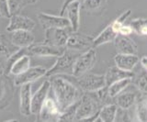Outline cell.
I'll return each mask as SVG.
<instances>
[{
	"mask_svg": "<svg viewBox=\"0 0 147 122\" xmlns=\"http://www.w3.org/2000/svg\"><path fill=\"white\" fill-rule=\"evenodd\" d=\"M51 92L53 93L61 113L80 100L84 92L62 74L52 76Z\"/></svg>",
	"mask_w": 147,
	"mask_h": 122,
	"instance_id": "1",
	"label": "cell"
},
{
	"mask_svg": "<svg viewBox=\"0 0 147 122\" xmlns=\"http://www.w3.org/2000/svg\"><path fill=\"white\" fill-rule=\"evenodd\" d=\"M101 107L96 92H84L77 102L74 121H96Z\"/></svg>",
	"mask_w": 147,
	"mask_h": 122,
	"instance_id": "2",
	"label": "cell"
},
{
	"mask_svg": "<svg viewBox=\"0 0 147 122\" xmlns=\"http://www.w3.org/2000/svg\"><path fill=\"white\" fill-rule=\"evenodd\" d=\"M62 75L75 84L83 92H96L106 85L104 74H96L88 72L78 77L74 76L73 74Z\"/></svg>",
	"mask_w": 147,
	"mask_h": 122,
	"instance_id": "3",
	"label": "cell"
},
{
	"mask_svg": "<svg viewBox=\"0 0 147 122\" xmlns=\"http://www.w3.org/2000/svg\"><path fill=\"white\" fill-rule=\"evenodd\" d=\"M80 52H74L65 48V51L60 56L56 57L55 64L47 70L45 77H52L58 74H72L74 64Z\"/></svg>",
	"mask_w": 147,
	"mask_h": 122,
	"instance_id": "4",
	"label": "cell"
},
{
	"mask_svg": "<svg viewBox=\"0 0 147 122\" xmlns=\"http://www.w3.org/2000/svg\"><path fill=\"white\" fill-rule=\"evenodd\" d=\"M96 61V48H90L87 51L82 52L74 64L73 67V75L81 76L85 74L93 68Z\"/></svg>",
	"mask_w": 147,
	"mask_h": 122,
	"instance_id": "5",
	"label": "cell"
},
{
	"mask_svg": "<svg viewBox=\"0 0 147 122\" xmlns=\"http://www.w3.org/2000/svg\"><path fill=\"white\" fill-rule=\"evenodd\" d=\"M94 38L85 33L73 31L66 42L65 48L77 52H84L93 47Z\"/></svg>",
	"mask_w": 147,
	"mask_h": 122,
	"instance_id": "6",
	"label": "cell"
},
{
	"mask_svg": "<svg viewBox=\"0 0 147 122\" xmlns=\"http://www.w3.org/2000/svg\"><path fill=\"white\" fill-rule=\"evenodd\" d=\"M73 32L71 27L67 28H51L45 29L43 42L55 47L65 48L66 42Z\"/></svg>",
	"mask_w": 147,
	"mask_h": 122,
	"instance_id": "7",
	"label": "cell"
},
{
	"mask_svg": "<svg viewBox=\"0 0 147 122\" xmlns=\"http://www.w3.org/2000/svg\"><path fill=\"white\" fill-rule=\"evenodd\" d=\"M50 93L38 114V117H37L38 121H60V117H61L62 113L59 109L53 95L51 96Z\"/></svg>",
	"mask_w": 147,
	"mask_h": 122,
	"instance_id": "8",
	"label": "cell"
},
{
	"mask_svg": "<svg viewBox=\"0 0 147 122\" xmlns=\"http://www.w3.org/2000/svg\"><path fill=\"white\" fill-rule=\"evenodd\" d=\"M65 51V48L55 47L43 42L32 43L26 48V53L30 57H58Z\"/></svg>",
	"mask_w": 147,
	"mask_h": 122,
	"instance_id": "9",
	"label": "cell"
},
{
	"mask_svg": "<svg viewBox=\"0 0 147 122\" xmlns=\"http://www.w3.org/2000/svg\"><path fill=\"white\" fill-rule=\"evenodd\" d=\"M12 76L3 74L0 76V109L7 108L15 96V84Z\"/></svg>",
	"mask_w": 147,
	"mask_h": 122,
	"instance_id": "10",
	"label": "cell"
},
{
	"mask_svg": "<svg viewBox=\"0 0 147 122\" xmlns=\"http://www.w3.org/2000/svg\"><path fill=\"white\" fill-rule=\"evenodd\" d=\"M47 68L43 66H34L30 67L24 73H22L20 75L14 76L13 81L16 87L21 86L26 84H31L37 81L41 77H45L46 73H47Z\"/></svg>",
	"mask_w": 147,
	"mask_h": 122,
	"instance_id": "11",
	"label": "cell"
},
{
	"mask_svg": "<svg viewBox=\"0 0 147 122\" xmlns=\"http://www.w3.org/2000/svg\"><path fill=\"white\" fill-rule=\"evenodd\" d=\"M142 93L135 87V90L131 89V84L129 86L125 88L122 92L117 95L114 97V103L118 106V107L122 109H130L135 106L137 100L141 97Z\"/></svg>",
	"mask_w": 147,
	"mask_h": 122,
	"instance_id": "12",
	"label": "cell"
},
{
	"mask_svg": "<svg viewBox=\"0 0 147 122\" xmlns=\"http://www.w3.org/2000/svg\"><path fill=\"white\" fill-rule=\"evenodd\" d=\"M36 27V22L30 17L20 14L12 15L9 17V22L6 30L13 32L16 30H30L32 31Z\"/></svg>",
	"mask_w": 147,
	"mask_h": 122,
	"instance_id": "13",
	"label": "cell"
},
{
	"mask_svg": "<svg viewBox=\"0 0 147 122\" xmlns=\"http://www.w3.org/2000/svg\"><path fill=\"white\" fill-rule=\"evenodd\" d=\"M37 17H38L40 24L44 29L51 28H67V27H70L68 19L63 16H56L44 12H40L37 14Z\"/></svg>",
	"mask_w": 147,
	"mask_h": 122,
	"instance_id": "14",
	"label": "cell"
},
{
	"mask_svg": "<svg viewBox=\"0 0 147 122\" xmlns=\"http://www.w3.org/2000/svg\"><path fill=\"white\" fill-rule=\"evenodd\" d=\"M51 90V81L44 80L37 91L32 95L31 97V114L38 116L44 101L47 98Z\"/></svg>",
	"mask_w": 147,
	"mask_h": 122,
	"instance_id": "15",
	"label": "cell"
},
{
	"mask_svg": "<svg viewBox=\"0 0 147 122\" xmlns=\"http://www.w3.org/2000/svg\"><path fill=\"white\" fill-rule=\"evenodd\" d=\"M81 2L73 1L69 3L64 8L61 16L65 17L68 19L70 27L73 31H78L80 27V12H81Z\"/></svg>",
	"mask_w": 147,
	"mask_h": 122,
	"instance_id": "16",
	"label": "cell"
},
{
	"mask_svg": "<svg viewBox=\"0 0 147 122\" xmlns=\"http://www.w3.org/2000/svg\"><path fill=\"white\" fill-rule=\"evenodd\" d=\"M10 35V40L13 45L18 49L30 47L35 42V36L30 30H16Z\"/></svg>",
	"mask_w": 147,
	"mask_h": 122,
	"instance_id": "17",
	"label": "cell"
},
{
	"mask_svg": "<svg viewBox=\"0 0 147 122\" xmlns=\"http://www.w3.org/2000/svg\"><path fill=\"white\" fill-rule=\"evenodd\" d=\"M114 46L117 53L124 54H137L138 46L133 40L129 38V36L118 34L114 40Z\"/></svg>",
	"mask_w": 147,
	"mask_h": 122,
	"instance_id": "18",
	"label": "cell"
},
{
	"mask_svg": "<svg viewBox=\"0 0 147 122\" xmlns=\"http://www.w3.org/2000/svg\"><path fill=\"white\" fill-rule=\"evenodd\" d=\"M31 84H26L20 86V112L22 116L31 115Z\"/></svg>",
	"mask_w": 147,
	"mask_h": 122,
	"instance_id": "19",
	"label": "cell"
},
{
	"mask_svg": "<svg viewBox=\"0 0 147 122\" xmlns=\"http://www.w3.org/2000/svg\"><path fill=\"white\" fill-rule=\"evenodd\" d=\"M115 65L122 70L133 72L137 64L140 62V58L137 54L117 53L114 57Z\"/></svg>",
	"mask_w": 147,
	"mask_h": 122,
	"instance_id": "20",
	"label": "cell"
},
{
	"mask_svg": "<svg viewBox=\"0 0 147 122\" xmlns=\"http://www.w3.org/2000/svg\"><path fill=\"white\" fill-rule=\"evenodd\" d=\"M133 72H129V71H125L122 70L121 68H119L116 65L111 66L108 68L106 74H104L105 76V83L106 85L109 86L111 84L117 82V81L121 80V79H124V78H131L133 76Z\"/></svg>",
	"mask_w": 147,
	"mask_h": 122,
	"instance_id": "21",
	"label": "cell"
},
{
	"mask_svg": "<svg viewBox=\"0 0 147 122\" xmlns=\"http://www.w3.org/2000/svg\"><path fill=\"white\" fill-rule=\"evenodd\" d=\"M30 67V56L25 53L20 57H18L13 62L10 69H9L8 75L12 76V77L20 75L22 73H24L25 71H27Z\"/></svg>",
	"mask_w": 147,
	"mask_h": 122,
	"instance_id": "22",
	"label": "cell"
},
{
	"mask_svg": "<svg viewBox=\"0 0 147 122\" xmlns=\"http://www.w3.org/2000/svg\"><path fill=\"white\" fill-rule=\"evenodd\" d=\"M117 36L118 33L113 29L111 23L109 24L96 38H94L93 48H98L103 44L113 42Z\"/></svg>",
	"mask_w": 147,
	"mask_h": 122,
	"instance_id": "23",
	"label": "cell"
},
{
	"mask_svg": "<svg viewBox=\"0 0 147 122\" xmlns=\"http://www.w3.org/2000/svg\"><path fill=\"white\" fill-rule=\"evenodd\" d=\"M118 111V106L115 103L105 105L100 108L98 116L96 121H104V122H112L115 121Z\"/></svg>",
	"mask_w": 147,
	"mask_h": 122,
	"instance_id": "24",
	"label": "cell"
},
{
	"mask_svg": "<svg viewBox=\"0 0 147 122\" xmlns=\"http://www.w3.org/2000/svg\"><path fill=\"white\" fill-rule=\"evenodd\" d=\"M131 84L139 90L142 95H147V70L142 67L141 71L133 74Z\"/></svg>",
	"mask_w": 147,
	"mask_h": 122,
	"instance_id": "25",
	"label": "cell"
},
{
	"mask_svg": "<svg viewBox=\"0 0 147 122\" xmlns=\"http://www.w3.org/2000/svg\"><path fill=\"white\" fill-rule=\"evenodd\" d=\"M130 25L137 35L147 36V17H136L131 21Z\"/></svg>",
	"mask_w": 147,
	"mask_h": 122,
	"instance_id": "26",
	"label": "cell"
},
{
	"mask_svg": "<svg viewBox=\"0 0 147 122\" xmlns=\"http://www.w3.org/2000/svg\"><path fill=\"white\" fill-rule=\"evenodd\" d=\"M131 83V78H124V79H121L117 81V82L111 84L108 86L109 95L114 98L117 95H119L121 92H122L124 89L127 88Z\"/></svg>",
	"mask_w": 147,
	"mask_h": 122,
	"instance_id": "27",
	"label": "cell"
},
{
	"mask_svg": "<svg viewBox=\"0 0 147 122\" xmlns=\"http://www.w3.org/2000/svg\"><path fill=\"white\" fill-rule=\"evenodd\" d=\"M96 95L102 107L105 105H109V104L114 103V98L109 95V88L107 85H105L104 87L100 88L98 91H96Z\"/></svg>",
	"mask_w": 147,
	"mask_h": 122,
	"instance_id": "28",
	"label": "cell"
},
{
	"mask_svg": "<svg viewBox=\"0 0 147 122\" xmlns=\"http://www.w3.org/2000/svg\"><path fill=\"white\" fill-rule=\"evenodd\" d=\"M108 0H84L81 3V8L86 11H96L106 4Z\"/></svg>",
	"mask_w": 147,
	"mask_h": 122,
	"instance_id": "29",
	"label": "cell"
},
{
	"mask_svg": "<svg viewBox=\"0 0 147 122\" xmlns=\"http://www.w3.org/2000/svg\"><path fill=\"white\" fill-rule=\"evenodd\" d=\"M7 1L11 16L15 14H20V12L23 8L28 5H30L27 0H7Z\"/></svg>",
	"mask_w": 147,
	"mask_h": 122,
	"instance_id": "30",
	"label": "cell"
},
{
	"mask_svg": "<svg viewBox=\"0 0 147 122\" xmlns=\"http://www.w3.org/2000/svg\"><path fill=\"white\" fill-rule=\"evenodd\" d=\"M0 16L5 19H9L11 17L7 0H0Z\"/></svg>",
	"mask_w": 147,
	"mask_h": 122,
	"instance_id": "31",
	"label": "cell"
},
{
	"mask_svg": "<svg viewBox=\"0 0 147 122\" xmlns=\"http://www.w3.org/2000/svg\"><path fill=\"white\" fill-rule=\"evenodd\" d=\"M7 56L0 54V76L7 74Z\"/></svg>",
	"mask_w": 147,
	"mask_h": 122,
	"instance_id": "32",
	"label": "cell"
},
{
	"mask_svg": "<svg viewBox=\"0 0 147 122\" xmlns=\"http://www.w3.org/2000/svg\"><path fill=\"white\" fill-rule=\"evenodd\" d=\"M133 32L132 31V29H131V27L130 24H123L121 27V29H119V34H121V35H125V36H129V35H131V33Z\"/></svg>",
	"mask_w": 147,
	"mask_h": 122,
	"instance_id": "33",
	"label": "cell"
},
{
	"mask_svg": "<svg viewBox=\"0 0 147 122\" xmlns=\"http://www.w3.org/2000/svg\"><path fill=\"white\" fill-rule=\"evenodd\" d=\"M73 1H79V2H83L84 0H63V4H62V7H61V10H60V16H61L62 14H63V10H64V8L66 7V6L68 5L69 3H71V2H73Z\"/></svg>",
	"mask_w": 147,
	"mask_h": 122,
	"instance_id": "34",
	"label": "cell"
},
{
	"mask_svg": "<svg viewBox=\"0 0 147 122\" xmlns=\"http://www.w3.org/2000/svg\"><path fill=\"white\" fill-rule=\"evenodd\" d=\"M140 64L142 65V67L144 69L147 70V56H142L141 59H140Z\"/></svg>",
	"mask_w": 147,
	"mask_h": 122,
	"instance_id": "35",
	"label": "cell"
},
{
	"mask_svg": "<svg viewBox=\"0 0 147 122\" xmlns=\"http://www.w3.org/2000/svg\"><path fill=\"white\" fill-rule=\"evenodd\" d=\"M28 2H29V4L30 5H33V4H35V3H37L39 1V0H27Z\"/></svg>",
	"mask_w": 147,
	"mask_h": 122,
	"instance_id": "36",
	"label": "cell"
},
{
	"mask_svg": "<svg viewBox=\"0 0 147 122\" xmlns=\"http://www.w3.org/2000/svg\"><path fill=\"white\" fill-rule=\"evenodd\" d=\"M2 32H0V42H1V38H2Z\"/></svg>",
	"mask_w": 147,
	"mask_h": 122,
	"instance_id": "37",
	"label": "cell"
},
{
	"mask_svg": "<svg viewBox=\"0 0 147 122\" xmlns=\"http://www.w3.org/2000/svg\"><path fill=\"white\" fill-rule=\"evenodd\" d=\"M0 17H1V16H0Z\"/></svg>",
	"mask_w": 147,
	"mask_h": 122,
	"instance_id": "38",
	"label": "cell"
}]
</instances>
